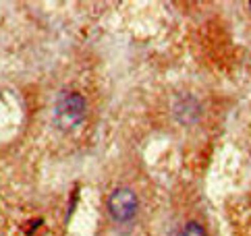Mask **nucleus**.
<instances>
[{
	"label": "nucleus",
	"mask_w": 251,
	"mask_h": 236,
	"mask_svg": "<svg viewBox=\"0 0 251 236\" xmlns=\"http://www.w3.org/2000/svg\"><path fill=\"white\" fill-rule=\"evenodd\" d=\"M137 207H139V199L131 189L121 187L108 197V212L116 222H129L137 213Z\"/></svg>",
	"instance_id": "2"
},
{
	"label": "nucleus",
	"mask_w": 251,
	"mask_h": 236,
	"mask_svg": "<svg viewBox=\"0 0 251 236\" xmlns=\"http://www.w3.org/2000/svg\"><path fill=\"white\" fill-rule=\"evenodd\" d=\"M249 8H251V2H249Z\"/></svg>",
	"instance_id": "5"
},
{
	"label": "nucleus",
	"mask_w": 251,
	"mask_h": 236,
	"mask_svg": "<svg viewBox=\"0 0 251 236\" xmlns=\"http://www.w3.org/2000/svg\"><path fill=\"white\" fill-rule=\"evenodd\" d=\"M181 236H208V232L203 230L201 224H197V222H187V224L183 226V230H181Z\"/></svg>",
	"instance_id": "4"
},
{
	"label": "nucleus",
	"mask_w": 251,
	"mask_h": 236,
	"mask_svg": "<svg viewBox=\"0 0 251 236\" xmlns=\"http://www.w3.org/2000/svg\"><path fill=\"white\" fill-rule=\"evenodd\" d=\"M85 99L83 95H79L77 92H67L62 94L56 110H54V120L62 131H73L75 126H79L85 118Z\"/></svg>",
	"instance_id": "1"
},
{
	"label": "nucleus",
	"mask_w": 251,
	"mask_h": 236,
	"mask_svg": "<svg viewBox=\"0 0 251 236\" xmlns=\"http://www.w3.org/2000/svg\"><path fill=\"white\" fill-rule=\"evenodd\" d=\"M185 114H191L193 120H197V114H200V106H197L195 99L185 97L183 102H178V106H176V118H178L181 122H185V118H187Z\"/></svg>",
	"instance_id": "3"
}]
</instances>
